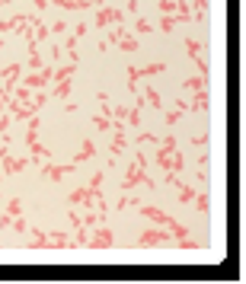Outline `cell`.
Here are the masks:
<instances>
[{
  "label": "cell",
  "instance_id": "22",
  "mask_svg": "<svg viewBox=\"0 0 246 284\" xmlns=\"http://www.w3.org/2000/svg\"><path fill=\"white\" fill-rule=\"evenodd\" d=\"M4 214H7V217H19V214H22V198H10L7 208H4Z\"/></svg>",
  "mask_w": 246,
  "mask_h": 284
},
{
  "label": "cell",
  "instance_id": "42",
  "mask_svg": "<svg viewBox=\"0 0 246 284\" xmlns=\"http://www.w3.org/2000/svg\"><path fill=\"white\" fill-rule=\"evenodd\" d=\"M195 67H198V74L208 77V64H205V58H195Z\"/></svg>",
  "mask_w": 246,
  "mask_h": 284
},
{
  "label": "cell",
  "instance_id": "23",
  "mask_svg": "<svg viewBox=\"0 0 246 284\" xmlns=\"http://www.w3.org/2000/svg\"><path fill=\"white\" fill-rule=\"evenodd\" d=\"M192 205H195V211H198V214H208L211 201H208V195H205V192H195V198H192Z\"/></svg>",
  "mask_w": 246,
  "mask_h": 284
},
{
  "label": "cell",
  "instance_id": "12",
  "mask_svg": "<svg viewBox=\"0 0 246 284\" xmlns=\"http://www.w3.org/2000/svg\"><path fill=\"white\" fill-rule=\"evenodd\" d=\"M208 90H198V93H192V102H189V109L192 112H208Z\"/></svg>",
  "mask_w": 246,
  "mask_h": 284
},
{
  "label": "cell",
  "instance_id": "7",
  "mask_svg": "<svg viewBox=\"0 0 246 284\" xmlns=\"http://www.w3.org/2000/svg\"><path fill=\"white\" fill-rule=\"evenodd\" d=\"M70 29H74V32H70V35H67V42H64V54H67V51H77V42H80V39H84V35L90 32V26H87L84 19H80L77 26H70Z\"/></svg>",
  "mask_w": 246,
  "mask_h": 284
},
{
  "label": "cell",
  "instance_id": "13",
  "mask_svg": "<svg viewBox=\"0 0 246 284\" xmlns=\"http://www.w3.org/2000/svg\"><path fill=\"white\" fill-rule=\"evenodd\" d=\"M67 246H70V236L67 233L48 230V249H67Z\"/></svg>",
  "mask_w": 246,
  "mask_h": 284
},
{
  "label": "cell",
  "instance_id": "11",
  "mask_svg": "<svg viewBox=\"0 0 246 284\" xmlns=\"http://www.w3.org/2000/svg\"><path fill=\"white\" fill-rule=\"evenodd\" d=\"M185 112H189V102H185V99H176V105H173V109L167 112V125L173 128V125H176V122H179V118H182Z\"/></svg>",
  "mask_w": 246,
  "mask_h": 284
},
{
  "label": "cell",
  "instance_id": "49",
  "mask_svg": "<svg viewBox=\"0 0 246 284\" xmlns=\"http://www.w3.org/2000/svg\"><path fill=\"white\" fill-rule=\"evenodd\" d=\"M48 4H58L61 10H70V0H48Z\"/></svg>",
  "mask_w": 246,
  "mask_h": 284
},
{
  "label": "cell",
  "instance_id": "41",
  "mask_svg": "<svg viewBox=\"0 0 246 284\" xmlns=\"http://www.w3.org/2000/svg\"><path fill=\"white\" fill-rule=\"evenodd\" d=\"M48 29H51L54 35H61V32H64V29H70V26H67V22H64V19H58V22H54V26H48Z\"/></svg>",
  "mask_w": 246,
  "mask_h": 284
},
{
  "label": "cell",
  "instance_id": "2",
  "mask_svg": "<svg viewBox=\"0 0 246 284\" xmlns=\"http://www.w3.org/2000/svg\"><path fill=\"white\" fill-rule=\"evenodd\" d=\"M51 77H54V67L51 64H42V70H26V77L19 80L22 87H29V90H45L51 83Z\"/></svg>",
  "mask_w": 246,
  "mask_h": 284
},
{
  "label": "cell",
  "instance_id": "47",
  "mask_svg": "<svg viewBox=\"0 0 246 284\" xmlns=\"http://www.w3.org/2000/svg\"><path fill=\"white\" fill-rule=\"evenodd\" d=\"M7 227H13V217L4 214V217H0V230H7Z\"/></svg>",
  "mask_w": 246,
  "mask_h": 284
},
{
  "label": "cell",
  "instance_id": "34",
  "mask_svg": "<svg viewBox=\"0 0 246 284\" xmlns=\"http://www.w3.org/2000/svg\"><path fill=\"white\" fill-rule=\"evenodd\" d=\"M134 32H141V35H150V32H154V26H150L147 19H138V22H134Z\"/></svg>",
  "mask_w": 246,
  "mask_h": 284
},
{
  "label": "cell",
  "instance_id": "10",
  "mask_svg": "<svg viewBox=\"0 0 246 284\" xmlns=\"http://www.w3.org/2000/svg\"><path fill=\"white\" fill-rule=\"evenodd\" d=\"M70 90H74V83H70V77H67V80H58V83L48 90V96L51 99H70Z\"/></svg>",
  "mask_w": 246,
  "mask_h": 284
},
{
  "label": "cell",
  "instance_id": "40",
  "mask_svg": "<svg viewBox=\"0 0 246 284\" xmlns=\"http://www.w3.org/2000/svg\"><path fill=\"white\" fill-rule=\"evenodd\" d=\"M160 147H163V150H176V137H173V134H167V137L160 140Z\"/></svg>",
  "mask_w": 246,
  "mask_h": 284
},
{
  "label": "cell",
  "instance_id": "30",
  "mask_svg": "<svg viewBox=\"0 0 246 284\" xmlns=\"http://www.w3.org/2000/svg\"><path fill=\"white\" fill-rule=\"evenodd\" d=\"M189 7H192V16H195V19H202V16H205V10H208V0H189Z\"/></svg>",
  "mask_w": 246,
  "mask_h": 284
},
{
  "label": "cell",
  "instance_id": "51",
  "mask_svg": "<svg viewBox=\"0 0 246 284\" xmlns=\"http://www.w3.org/2000/svg\"><path fill=\"white\" fill-rule=\"evenodd\" d=\"M0 4H13V0H0Z\"/></svg>",
  "mask_w": 246,
  "mask_h": 284
},
{
  "label": "cell",
  "instance_id": "27",
  "mask_svg": "<svg viewBox=\"0 0 246 284\" xmlns=\"http://www.w3.org/2000/svg\"><path fill=\"white\" fill-rule=\"evenodd\" d=\"M141 201H138V195H131V192H122V198H119V211H125V208H138Z\"/></svg>",
  "mask_w": 246,
  "mask_h": 284
},
{
  "label": "cell",
  "instance_id": "16",
  "mask_svg": "<svg viewBox=\"0 0 246 284\" xmlns=\"http://www.w3.org/2000/svg\"><path fill=\"white\" fill-rule=\"evenodd\" d=\"M32 249H48V233L39 230V227H32V240H29Z\"/></svg>",
  "mask_w": 246,
  "mask_h": 284
},
{
  "label": "cell",
  "instance_id": "37",
  "mask_svg": "<svg viewBox=\"0 0 246 284\" xmlns=\"http://www.w3.org/2000/svg\"><path fill=\"white\" fill-rule=\"evenodd\" d=\"M150 140H157V144H160V137L150 134V131H141V134H138V144H150Z\"/></svg>",
  "mask_w": 246,
  "mask_h": 284
},
{
  "label": "cell",
  "instance_id": "52",
  "mask_svg": "<svg viewBox=\"0 0 246 284\" xmlns=\"http://www.w3.org/2000/svg\"><path fill=\"white\" fill-rule=\"evenodd\" d=\"M0 179H4V169H0Z\"/></svg>",
  "mask_w": 246,
  "mask_h": 284
},
{
  "label": "cell",
  "instance_id": "3",
  "mask_svg": "<svg viewBox=\"0 0 246 284\" xmlns=\"http://www.w3.org/2000/svg\"><path fill=\"white\" fill-rule=\"evenodd\" d=\"M173 243V236L167 227H157V230H144L138 236V249H150V246H167Z\"/></svg>",
  "mask_w": 246,
  "mask_h": 284
},
{
  "label": "cell",
  "instance_id": "46",
  "mask_svg": "<svg viewBox=\"0 0 246 284\" xmlns=\"http://www.w3.org/2000/svg\"><path fill=\"white\" fill-rule=\"evenodd\" d=\"M90 4H87V0H70V10H87Z\"/></svg>",
  "mask_w": 246,
  "mask_h": 284
},
{
  "label": "cell",
  "instance_id": "24",
  "mask_svg": "<svg viewBox=\"0 0 246 284\" xmlns=\"http://www.w3.org/2000/svg\"><path fill=\"white\" fill-rule=\"evenodd\" d=\"M170 153H173V150H163V147H157V153H154V160H157V166H160L163 173H167V169H170Z\"/></svg>",
  "mask_w": 246,
  "mask_h": 284
},
{
  "label": "cell",
  "instance_id": "15",
  "mask_svg": "<svg viewBox=\"0 0 246 284\" xmlns=\"http://www.w3.org/2000/svg\"><path fill=\"white\" fill-rule=\"evenodd\" d=\"M77 67H80V61H67V64H61V67H54V77H51V80H67V77H74Z\"/></svg>",
  "mask_w": 246,
  "mask_h": 284
},
{
  "label": "cell",
  "instance_id": "45",
  "mask_svg": "<svg viewBox=\"0 0 246 284\" xmlns=\"http://www.w3.org/2000/svg\"><path fill=\"white\" fill-rule=\"evenodd\" d=\"M125 13H138V0H125Z\"/></svg>",
  "mask_w": 246,
  "mask_h": 284
},
{
  "label": "cell",
  "instance_id": "9",
  "mask_svg": "<svg viewBox=\"0 0 246 284\" xmlns=\"http://www.w3.org/2000/svg\"><path fill=\"white\" fill-rule=\"evenodd\" d=\"M93 153H96V144H93V140L87 137L84 144H80V150H77V157L70 160V163H74V166H80V163H87V160H93Z\"/></svg>",
  "mask_w": 246,
  "mask_h": 284
},
{
  "label": "cell",
  "instance_id": "19",
  "mask_svg": "<svg viewBox=\"0 0 246 284\" xmlns=\"http://www.w3.org/2000/svg\"><path fill=\"white\" fill-rule=\"evenodd\" d=\"M185 51H189V58L195 61V58H202V54H205V42H198V39H185Z\"/></svg>",
  "mask_w": 246,
  "mask_h": 284
},
{
  "label": "cell",
  "instance_id": "31",
  "mask_svg": "<svg viewBox=\"0 0 246 284\" xmlns=\"http://www.w3.org/2000/svg\"><path fill=\"white\" fill-rule=\"evenodd\" d=\"M0 137H4V144H10V115L0 112Z\"/></svg>",
  "mask_w": 246,
  "mask_h": 284
},
{
  "label": "cell",
  "instance_id": "4",
  "mask_svg": "<svg viewBox=\"0 0 246 284\" xmlns=\"http://www.w3.org/2000/svg\"><path fill=\"white\" fill-rule=\"evenodd\" d=\"M115 243V233L105 227V223H96V230H93V236L87 240L90 249H109V246Z\"/></svg>",
  "mask_w": 246,
  "mask_h": 284
},
{
  "label": "cell",
  "instance_id": "28",
  "mask_svg": "<svg viewBox=\"0 0 246 284\" xmlns=\"http://www.w3.org/2000/svg\"><path fill=\"white\" fill-rule=\"evenodd\" d=\"M192 198H195V188L192 185H179V205H192Z\"/></svg>",
  "mask_w": 246,
  "mask_h": 284
},
{
  "label": "cell",
  "instance_id": "33",
  "mask_svg": "<svg viewBox=\"0 0 246 284\" xmlns=\"http://www.w3.org/2000/svg\"><path fill=\"white\" fill-rule=\"evenodd\" d=\"M48 99H51V96H48V93H45V90H39V93H35V99H32V105H35V109H39V112H42V105H45V102H48Z\"/></svg>",
  "mask_w": 246,
  "mask_h": 284
},
{
  "label": "cell",
  "instance_id": "26",
  "mask_svg": "<svg viewBox=\"0 0 246 284\" xmlns=\"http://www.w3.org/2000/svg\"><path fill=\"white\" fill-rule=\"evenodd\" d=\"M105 217L99 214V211H87V214H84V227L87 230H93V227H96V223H102Z\"/></svg>",
  "mask_w": 246,
  "mask_h": 284
},
{
  "label": "cell",
  "instance_id": "5",
  "mask_svg": "<svg viewBox=\"0 0 246 284\" xmlns=\"http://www.w3.org/2000/svg\"><path fill=\"white\" fill-rule=\"evenodd\" d=\"M74 169H77L74 163H64V166H61V163H51V160H45V163H42V176H45V179H51V182L64 179V176H70Z\"/></svg>",
  "mask_w": 246,
  "mask_h": 284
},
{
  "label": "cell",
  "instance_id": "1",
  "mask_svg": "<svg viewBox=\"0 0 246 284\" xmlns=\"http://www.w3.org/2000/svg\"><path fill=\"white\" fill-rule=\"evenodd\" d=\"M138 185H147V188H157V182L147 176V169H141L138 163H131V166L125 169V179H122V192H131V188Z\"/></svg>",
  "mask_w": 246,
  "mask_h": 284
},
{
  "label": "cell",
  "instance_id": "38",
  "mask_svg": "<svg viewBox=\"0 0 246 284\" xmlns=\"http://www.w3.org/2000/svg\"><path fill=\"white\" fill-rule=\"evenodd\" d=\"M13 230H16V233H26V230H29V223L22 220V214H19V217H13Z\"/></svg>",
  "mask_w": 246,
  "mask_h": 284
},
{
  "label": "cell",
  "instance_id": "39",
  "mask_svg": "<svg viewBox=\"0 0 246 284\" xmlns=\"http://www.w3.org/2000/svg\"><path fill=\"white\" fill-rule=\"evenodd\" d=\"M157 7H160V13H163V16H170V13H173V0H157Z\"/></svg>",
  "mask_w": 246,
  "mask_h": 284
},
{
  "label": "cell",
  "instance_id": "21",
  "mask_svg": "<svg viewBox=\"0 0 246 284\" xmlns=\"http://www.w3.org/2000/svg\"><path fill=\"white\" fill-rule=\"evenodd\" d=\"M32 26H35V42H45V39L51 35V29L45 26V22H42L39 16H32Z\"/></svg>",
  "mask_w": 246,
  "mask_h": 284
},
{
  "label": "cell",
  "instance_id": "20",
  "mask_svg": "<svg viewBox=\"0 0 246 284\" xmlns=\"http://www.w3.org/2000/svg\"><path fill=\"white\" fill-rule=\"evenodd\" d=\"M163 70H167V64H163V61H157V64L138 67V74H141V80H144V77H157V74H163Z\"/></svg>",
  "mask_w": 246,
  "mask_h": 284
},
{
  "label": "cell",
  "instance_id": "17",
  "mask_svg": "<svg viewBox=\"0 0 246 284\" xmlns=\"http://www.w3.org/2000/svg\"><path fill=\"white\" fill-rule=\"evenodd\" d=\"M144 99H147V105H150V109H157V112L163 109V102H160V93H157V87H150V83H147V87H144Z\"/></svg>",
  "mask_w": 246,
  "mask_h": 284
},
{
  "label": "cell",
  "instance_id": "32",
  "mask_svg": "<svg viewBox=\"0 0 246 284\" xmlns=\"http://www.w3.org/2000/svg\"><path fill=\"white\" fill-rule=\"evenodd\" d=\"M173 29H176V16L170 13V16H163V19H160V32H173Z\"/></svg>",
  "mask_w": 246,
  "mask_h": 284
},
{
  "label": "cell",
  "instance_id": "14",
  "mask_svg": "<svg viewBox=\"0 0 246 284\" xmlns=\"http://www.w3.org/2000/svg\"><path fill=\"white\" fill-rule=\"evenodd\" d=\"M198 90H208V77H189V80H182V93H198Z\"/></svg>",
  "mask_w": 246,
  "mask_h": 284
},
{
  "label": "cell",
  "instance_id": "43",
  "mask_svg": "<svg viewBox=\"0 0 246 284\" xmlns=\"http://www.w3.org/2000/svg\"><path fill=\"white\" fill-rule=\"evenodd\" d=\"M134 163L141 169H147V153H134Z\"/></svg>",
  "mask_w": 246,
  "mask_h": 284
},
{
  "label": "cell",
  "instance_id": "36",
  "mask_svg": "<svg viewBox=\"0 0 246 284\" xmlns=\"http://www.w3.org/2000/svg\"><path fill=\"white\" fill-rule=\"evenodd\" d=\"M29 70H42V54H39V51L29 54Z\"/></svg>",
  "mask_w": 246,
  "mask_h": 284
},
{
  "label": "cell",
  "instance_id": "18",
  "mask_svg": "<svg viewBox=\"0 0 246 284\" xmlns=\"http://www.w3.org/2000/svg\"><path fill=\"white\" fill-rule=\"evenodd\" d=\"M119 48H122L125 54H138V39H134L131 32H125V35H122V42H119Z\"/></svg>",
  "mask_w": 246,
  "mask_h": 284
},
{
  "label": "cell",
  "instance_id": "53",
  "mask_svg": "<svg viewBox=\"0 0 246 284\" xmlns=\"http://www.w3.org/2000/svg\"><path fill=\"white\" fill-rule=\"evenodd\" d=\"M0 7H4V4H0Z\"/></svg>",
  "mask_w": 246,
  "mask_h": 284
},
{
  "label": "cell",
  "instance_id": "50",
  "mask_svg": "<svg viewBox=\"0 0 246 284\" xmlns=\"http://www.w3.org/2000/svg\"><path fill=\"white\" fill-rule=\"evenodd\" d=\"M87 4H90V7H102V0H87Z\"/></svg>",
  "mask_w": 246,
  "mask_h": 284
},
{
  "label": "cell",
  "instance_id": "48",
  "mask_svg": "<svg viewBox=\"0 0 246 284\" xmlns=\"http://www.w3.org/2000/svg\"><path fill=\"white\" fill-rule=\"evenodd\" d=\"M64 112H77V102L74 99H64Z\"/></svg>",
  "mask_w": 246,
  "mask_h": 284
},
{
  "label": "cell",
  "instance_id": "44",
  "mask_svg": "<svg viewBox=\"0 0 246 284\" xmlns=\"http://www.w3.org/2000/svg\"><path fill=\"white\" fill-rule=\"evenodd\" d=\"M192 140H195V144H198V147H205V144H208V131H202V134H195Z\"/></svg>",
  "mask_w": 246,
  "mask_h": 284
},
{
  "label": "cell",
  "instance_id": "25",
  "mask_svg": "<svg viewBox=\"0 0 246 284\" xmlns=\"http://www.w3.org/2000/svg\"><path fill=\"white\" fill-rule=\"evenodd\" d=\"M125 32H128V29H125V26H122V22H119V26H115V29H112L109 35H105V39H102V42H105V45H119Z\"/></svg>",
  "mask_w": 246,
  "mask_h": 284
},
{
  "label": "cell",
  "instance_id": "29",
  "mask_svg": "<svg viewBox=\"0 0 246 284\" xmlns=\"http://www.w3.org/2000/svg\"><path fill=\"white\" fill-rule=\"evenodd\" d=\"M93 128H96V131H105V134H109V131H112V118L96 115V118H93Z\"/></svg>",
  "mask_w": 246,
  "mask_h": 284
},
{
  "label": "cell",
  "instance_id": "6",
  "mask_svg": "<svg viewBox=\"0 0 246 284\" xmlns=\"http://www.w3.org/2000/svg\"><path fill=\"white\" fill-rule=\"evenodd\" d=\"M125 19V10H115V7H99L96 13V22H93V29H105L109 22H122Z\"/></svg>",
  "mask_w": 246,
  "mask_h": 284
},
{
  "label": "cell",
  "instance_id": "35",
  "mask_svg": "<svg viewBox=\"0 0 246 284\" xmlns=\"http://www.w3.org/2000/svg\"><path fill=\"white\" fill-rule=\"evenodd\" d=\"M167 185H173V188H179L182 185V179H179V173H173V169H167V179H163Z\"/></svg>",
  "mask_w": 246,
  "mask_h": 284
},
{
  "label": "cell",
  "instance_id": "8",
  "mask_svg": "<svg viewBox=\"0 0 246 284\" xmlns=\"http://www.w3.org/2000/svg\"><path fill=\"white\" fill-rule=\"evenodd\" d=\"M138 208H141V214L150 217L157 227H167V223H170V214H167V211H160V208H154V205H138Z\"/></svg>",
  "mask_w": 246,
  "mask_h": 284
}]
</instances>
